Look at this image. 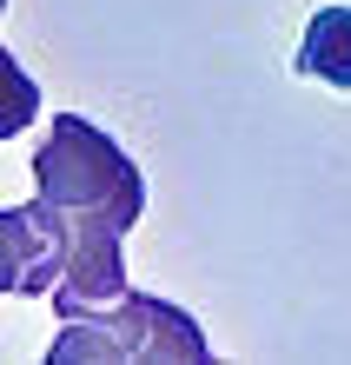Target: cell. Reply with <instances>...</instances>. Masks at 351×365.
<instances>
[{
    "instance_id": "obj_2",
    "label": "cell",
    "mask_w": 351,
    "mask_h": 365,
    "mask_svg": "<svg viewBox=\"0 0 351 365\" xmlns=\"http://www.w3.org/2000/svg\"><path fill=\"white\" fill-rule=\"evenodd\" d=\"M206 359L212 346L199 319L152 292H120L113 306L67 319V332L47 346V365H206Z\"/></svg>"
},
{
    "instance_id": "obj_3",
    "label": "cell",
    "mask_w": 351,
    "mask_h": 365,
    "mask_svg": "<svg viewBox=\"0 0 351 365\" xmlns=\"http://www.w3.org/2000/svg\"><path fill=\"white\" fill-rule=\"evenodd\" d=\"M53 279H60V266H53V246L40 232V220L27 206H0V292L47 299Z\"/></svg>"
},
{
    "instance_id": "obj_6",
    "label": "cell",
    "mask_w": 351,
    "mask_h": 365,
    "mask_svg": "<svg viewBox=\"0 0 351 365\" xmlns=\"http://www.w3.org/2000/svg\"><path fill=\"white\" fill-rule=\"evenodd\" d=\"M0 14H7V0H0Z\"/></svg>"
},
{
    "instance_id": "obj_1",
    "label": "cell",
    "mask_w": 351,
    "mask_h": 365,
    "mask_svg": "<svg viewBox=\"0 0 351 365\" xmlns=\"http://www.w3.org/2000/svg\"><path fill=\"white\" fill-rule=\"evenodd\" d=\"M27 212L40 220L53 246V312L80 319L113 306L126 286V232L146 212V180L126 160L120 140H106L93 120L80 113H53V133L33 153V200Z\"/></svg>"
},
{
    "instance_id": "obj_4",
    "label": "cell",
    "mask_w": 351,
    "mask_h": 365,
    "mask_svg": "<svg viewBox=\"0 0 351 365\" xmlns=\"http://www.w3.org/2000/svg\"><path fill=\"white\" fill-rule=\"evenodd\" d=\"M298 73L351 93V7H318L298 40Z\"/></svg>"
},
{
    "instance_id": "obj_5",
    "label": "cell",
    "mask_w": 351,
    "mask_h": 365,
    "mask_svg": "<svg viewBox=\"0 0 351 365\" xmlns=\"http://www.w3.org/2000/svg\"><path fill=\"white\" fill-rule=\"evenodd\" d=\"M33 120H40V87H33V73L0 47V140L27 133Z\"/></svg>"
}]
</instances>
